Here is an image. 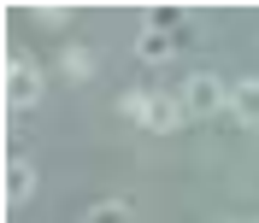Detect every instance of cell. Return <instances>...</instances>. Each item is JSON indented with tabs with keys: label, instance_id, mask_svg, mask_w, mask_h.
I'll return each instance as SVG.
<instances>
[{
	"label": "cell",
	"instance_id": "cell-1",
	"mask_svg": "<svg viewBox=\"0 0 259 223\" xmlns=\"http://www.w3.org/2000/svg\"><path fill=\"white\" fill-rule=\"evenodd\" d=\"M230 94H236V88H230L224 77H218V71H194V77H183V106H189V118H218V112L230 106Z\"/></svg>",
	"mask_w": 259,
	"mask_h": 223
},
{
	"label": "cell",
	"instance_id": "cell-2",
	"mask_svg": "<svg viewBox=\"0 0 259 223\" xmlns=\"http://www.w3.org/2000/svg\"><path fill=\"white\" fill-rule=\"evenodd\" d=\"M0 94H6V112H30L35 100H41V71L24 59L6 65V82H0Z\"/></svg>",
	"mask_w": 259,
	"mask_h": 223
},
{
	"label": "cell",
	"instance_id": "cell-3",
	"mask_svg": "<svg viewBox=\"0 0 259 223\" xmlns=\"http://www.w3.org/2000/svg\"><path fill=\"white\" fill-rule=\"evenodd\" d=\"M183 118H189V106L171 94H147V106H142V129H153V135H171Z\"/></svg>",
	"mask_w": 259,
	"mask_h": 223
},
{
	"label": "cell",
	"instance_id": "cell-4",
	"mask_svg": "<svg viewBox=\"0 0 259 223\" xmlns=\"http://www.w3.org/2000/svg\"><path fill=\"white\" fill-rule=\"evenodd\" d=\"M0 188H6V206H24L35 194V164L30 159H6V182Z\"/></svg>",
	"mask_w": 259,
	"mask_h": 223
},
{
	"label": "cell",
	"instance_id": "cell-5",
	"mask_svg": "<svg viewBox=\"0 0 259 223\" xmlns=\"http://www.w3.org/2000/svg\"><path fill=\"white\" fill-rule=\"evenodd\" d=\"M230 112H236V124H259V77L236 82V94H230Z\"/></svg>",
	"mask_w": 259,
	"mask_h": 223
},
{
	"label": "cell",
	"instance_id": "cell-6",
	"mask_svg": "<svg viewBox=\"0 0 259 223\" xmlns=\"http://www.w3.org/2000/svg\"><path fill=\"white\" fill-rule=\"evenodd\" d=\"M171 47H177V35H165V30H142L136 59H142V65H159V59H171Z\"/></svg>",
	"mask_w": 259,
	"mask_h": 223
},
{
	"label": "cell",
	"instance_id": "cell-7",
	"mask_svg": "<svg viewBox=\"0 0 259 223\" xmlns=\"http://www.w3.org/2000/svg\"><path fill=\"white\" fill-rule=\"evenodd\" d=\"M59 71H65V77H71V82H89V77H95V53H89V47H77V41H71V47L59 53Z\"/></svg>",
	"mask_w": 259,
	"mask_h": 223
},
{
	"label": "cell",
	"instance_id": "cell-8",
	"mask_svg": "<svg viewBox=\"0 0 259 223\" xmlns=\"http://www.w3.org/2000/svg\"><path fill=\"white\" fill-rule=\"evenodd\" d=\"M130 217H136V211H130L124 200H100V206L89 211V223H130Z\"/></svg>",
	"mask_w": 259,
	"mask_h": 223
},
{
	"label": "cell",
	"instance_id": "cell-9",
	"mask_svg": "<svg viewBox=\"0 0 259 223\" xmlns=\"http://www.w3.org/2000/svg\"><path fill=\"white\" fill-rule=\"evenodd\" d=\"M142 106H147V88H130V94H118V118H130V124H142Z\"/></svg>",
	"mask_w": 259,
	"mask_h": 223
},
{
	"label": "cell",
	"instance_id": "cell-10",
	"mask_svg": "<svg viewBox=\"0 0 259 223\" xmlns=\"http://www.w3.org/2000/svg\"><path fill=\"white\" fill-rule=\"evenodd\" d=\"M147 24H153V30H165V35H171V30H177V24H183V6H153V12H147Z\"/></svg>",
	"mask_w": 259,
	"mask_h": 223
},
{
	"label": "cell",
	"instance_id": "cell-11",
	"mask_svg": "<svg viewBox=\"0 0 259 223\" xmlns=\"http://www.w3.org/2000/svg\"><path fill=\"white\" fill-rule=\"evenodd\" d=\"M247 223H259V217H247Z\"/></svg>",
	"mask_w": 259,
	"mask_h": 223
}]
</instances>
